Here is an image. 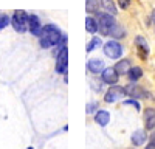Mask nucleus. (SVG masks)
Returning a JSON list of instances; mask_svg holds the SVG:
<instances>
[{
  "label": "nucleus",
  "instance_id": "f257e3e1",
  "mask_svg": "<svg viewBox=\"0 0 155 149\" xmlns=\"http://www.w3.org/2000/svg\"><path fill=\"white\" fill-rule=\"evenodd\" d=\"M61 41V31L56 25H47L42 28V34H41V45L44 48H50L56 44H59Z\"/></svg>",
  "mask_w": 155,
  "mask_h": 149
},
{
  "label": "nucleus",
  "instance_id": "f03ea898",
  "mask_svg": "<svg viewBox=\"0 0 155 149\" xmlns=\"http://www.w3.org/2000/svg\"><path fill=\"white\" fill-rule=\"evenodd\" d=\"M28 14L25 11H14V14H12V19H11V23H12V27H14L16 31L19 33H23V31H27V25H28Z\"/></svg>",
  "mask_w": 155,
  "mask_h": 149
},
{
  "label": "nucleus",
  "instance_id": "7ed1b4c3",
  "mask_svg": "<svg viewBox=\"0 0 155 149\" xmlns=\"http://www.w3.org/2000/svg\"><path fill=\"white\" fill-rule=\"evenodd\" d=\"M115 19H113V16H109V14H106V12H101V14H98V30L101 31V34H104V36H107V34H110V31H112V28L115 27Z\"/></svg>",
  "mask_w": 155,
  "mask_h": 149
},
{
  "label": "nucleus",
  "instance_id": "20e7f679",
  "mask_svg": "<svg viewBox=\"0 0 155 149\" xmlns=\"http://www.w3.org/2000/svg\"><path fill=\"white\" fill-rule=\"evenodd\" d=\"M67 65H68V50H67V47H62L58 51V58H56V71L65 73Z\"/></svg>",
  "mask_w": 155,
  "mask_h": 149
},
{
  "label": "nucleus",
  "instance_id": "39448f33",
  "mask_svg": "<svg viewBox=\"0 0 155 149\" xmlns=\"http://www.w3.org/2000/svg\"><path fill=\"white\" fill-rule=\"evenodd\" d=\"M104 53L106 56H109L110 59H118L121 58L123 55V47L118 44V42H115V41H110L104 45Z\"/></svg>",
  "mask_w": 155,
  "mask_h": 149
},
{
  "label": "nucleus",
  "instance_id": "423d86ee",
  "mask_svg": "<svg viewBox=\"0 0 155 149\" xmlns=\"http://www.w3.org/2000/svg\"><path fill=\"white\" fill-rule=\"evenodd\" d=\"M124 95H126V89L116 85V87H112V89H109V92L106 93L104 99H106V103H115L116 99H121Z\"/></svg>",
  "mask_w": 155,
  "mask_h": 149
},
{
  "label": "nucleus",
  "instance_id": "0eeeda50",
  "mask_svg": "<svg viewBox=\"0 0 155 149\" xmlns=\"http://www.w3.org/2000/svg\"><path fill=\"white\" fill-rule=\"evenodd\" d=\"M118 78H120V74L115 70V67H109V68L102 70V81L106 84H115L118 81Z\"/></svg>",
  "mask_w": 155,
  "mask_h": 149
},
{
  "label": "nucleus",
  "instance_id": "6e6552de",
  "mask_svg": "<svg viewBox=\"0 0 155 149\" xmlns=\"http://www.w3.org/2000/svg\"><path fill=\"white\" fill-rule=\"evenodd\" d=\"M28 28H30L31 34H34V36L42 34V27H41V22H39L37 16H30L28 17Z\"/></svg>",
  "mask_w": 155,
  "mask_h": 149
},
{
  "label": "nucleus",
  "instance_id": "1a4fd4ad",
  "mask_svg": "<svg viewBox=\"0 0 155 149\" xmlns=\"http://www.w3.org/2000/svg\"><path fill=\"white\" fill-rule=\"evenodd\" d=\"M126 93L134 96V98H144V96H147V92H144L140 85H135V84H129L126 87Z\"/></svg>",
  "mask_w": 155,
  "mask_h": 149
},
{
  "label": "nucleus",
  "instance_id": "9d476101",
  "mask_svg": "<svg viewBox=\"0 0 155 149\" xmlns=\"http://www.w3.org/2000/svg\"><path fill=\"white\" fill-rule=\"evenodd\" d=\"M144 124H146V129H153L155 127V109L149 107L144 110Z\"/></svg>",
  "mask_w": 155,
  "mask_h": 149
},
{
  "label": "nucleus",
  "instance_id": "9b49d317",
  "mask_svg": "<svg viewBox=\"0 0 155 149\" xmlns=\"http://www.w3.org/2000/svg\"><path fill=\"white\" fill-rule=\"evenodd\" d=\"M135 44H137V48H138V51H140V56L143 58V59H146L147 55H149V47H147L146 41H144L141 36H138L137 41H135Z\"/></svg>",
  "mask_w": 155,
  "mask_h": 149
},
{
  "label": "nucleus",
  "instance_id": "f8f14e48",
  "mask_svg": "<svg viewBox=\"0 0 155 149\" xmlns=\"http://www.w3.org/2000/svg\"><path fill=\"white\" fill-rule=\"evenodd\" d=\"M95 120H96V123L99 124V126H107L109 121H110V114L106 112V110H99V112H96Z\"/></svg>",
  "mask_w": 155,
  "mask_h": 149
},
{
  "label": "nucleus",
  "instance_id": "ddd939ff",
  "mask_svg": "<svg viewBox=\"0 0 155 149\" xmlns=\"http://www.w3.org/2000/svg\"><path fill=\"white\" fill-rule=\"evenodd\" d=\"M87 67L92 73H99V71H102V68H104V62H102L101 59H90Z\"/></svg>",
  "mask_w": 155,
  "mask_h": 149
},
{
  "label": "nucleus",
  "instance_id": "4468645a",
  "mask_svg": "<svg viewBox=\"0 0 155 149\" xmlns=\"http://www.w3.org/2000/svg\"><path fill=\"white\" fill-rule=\"evenodd\" d=\"M99 6L102 8V11L106 12V14H110V16H116V8L113 5L112 0H101Z\"/></svg>",
  "mask_w": 155,
  "mask_h": 149
},
{
  "label": "nucleus",
  "instance_id": "2eb2a0df",
  "mask_svg": "<svg viewBox=\"0 0 155 149\" xmlns=\"http://www.w3.org/2000/svg\"><path fill=\"white\" fill-rule=\"evenodd\" d=\"M146 132L144 131H135L134 134H132V143L135 144V146H141L144 141H146Z\"/></svg>",
  "mask_w": 155,
  "mask_h": 149
},
{
  "label": "nucleus",
  "instance_id": "dca6fc26",
  "mask_svg": "<svg viewBox=\"0 0 155 149\" xmlns=\"http://www.w3.org/2000/svg\"><path fill=\"white\" fill-rule=\"evenodd\" d=\"M115 70L118 71V74H124V73H127L129 70H130V62H129L127 59H123L115 65Z\"/></svg>",
  "mask_w": 155,
  "mask_h": 149
},
{
  "label": "nucleus",
  "instance_id": "f3484780",
  "mask_svg": "<svg viewBox=\"0 0 155 149\" xmlns=\"http://www.w3.org/2000/svg\"><path fill=\"white\" fill-rule=\"evenodd\" d=\"M85 28H87L88 33H96V30H98V22H96V19L87 17V19H85Z\"/></svg>",
  "mask_w": 155,
  "mask_h": 149
},
{
  "label": "nucleus",
  "instance_id": "a211bd4d",
  "mask_svg": "<svg viewBox=\"0 0 155 149\" xmlns=\"http://www.w3.org/2000/svg\"><path fill=\"white\" fill-rule=\"evenodd\" d=\"M141 76H143V70L140 67H134V68L129 70V79L130 81H138Z\"/></svg>",
  "mask_w": 155,
  "mask_h": 149
},
{
  "label": "nucleus",
  "instance_id": "6ab92c4d",
  "mask_svg": "<svg viewBox=\"0 0 155 149\" xmlns=\"http://www.w3.org/2000/svg\"><path fill=\"white\" fill-rule=\"evenodd\" d=\"M98 8H99V0H87V3H85L87 12H96Z\"/></svg>",
  "mask_w": 155,
  "mask_h": 149
},
{
  "label": "nucleus",
  "instance_id": "aec40b11",
  "mask_svg": "<svg viewBox=\"0 0 155 149\" xmlns=\"http://www.w3.org/2000/svg\"><path fill=\"white\" fill-rule=\"evenodd\" d=\"M99 45H101V39H99V37H93V39L90 41V44L87 45V51H92V50L98 48Z\"/></svg>",
  "mask_w": 155,
  "mask_h": 149
},
{
  "label": "nucleus",
  "instance_id": "412c9836",
  "mask_svg": "<svg viewBox=\"0 0 155 149\" xmlns=\"http://www.w3.org/2000/svg\"><path fill=\"white\" fill-rule=\"evenodd\" d=\"M110 36H113V37H121V36H124V30L120 27V25H115V27L112 28V31H110Z\"/></svg>",
  "mask_w": 155,
  "mask_h": 149
},
{
  "label": "nucleus",
  "instance_id": "4be33fe9",
  "mask_svg": "<svg viewBox=\"0 0 155 149\" xmlns=\"http://www.w3.org/2000/svg\"><path fill=\"white\" fill-rule=\"evenodd\" d=\"M8 23H9V17L8 16H0V30L5 28Z\"/></svg>",
  "mask_w": 155,
  "mask_h": 149
},
{
  "label": "nucleus",
  "instance_id": "5701e85b",
  "mask_svg": "<svg viewBox=\"0 0 155 149\" xmlns=\"http://www.w3.org/2000/svg\"><path fill=\"white\" fill-rule=\"evenodd\" d=\"M118 5L121 9H126L129 8V5H130V0H118Z\"/></svg>",
  "mask_w": 155,
  "mask_h": 149
},
{
  "label": "nucleus",
  "instance_id": "b1692460",
  "mask_svg": "<svg viewBox=\"0 0 155 149\" xmlns=\"http://www.w3.org/2000/svg\"><path fill=\"white\" fill-rule=\"evenodd\" d=\"M126 104H132V106H135L137 109H140V104H138L137 101H132V99H130V101H126Z\"/></svg>",
  "mask_w": 155,
  "mask_h": 149
},
{
  "label": "nucleus",
  "instance_id": "393cba45",
  "mask_svg": "<svg viewBox=\"0 0 155 149\" xmlns=\"http://www.w3.org/2000/svg\"><path fill=\"white\" fill-rule=\"evenodd\" d=\"M95 107H98V104H96V103H95V104H90V106L87 107V112H93V109H95Z\"/></svg>",
  "mask_w": 155,
  "mask_h": 149
},
{
  "label": "nucleus",
  "instance_id": "a878e982",
  "mask_svg": "<svg viewBox=\"0 0 155 149\" xmlns=\"http://www.w3.org/2000/svg\"><path fill=\"white\" fill-rule=\"evenodd\" d=\"M146 149H155V143H149V144L146 146Z\"/></svg>",
  "mask_w": 155,
  "mask_h": 149
},
{
  "label": "nucleus",
  "instance_id": "bb28decb",
  "mask_svg": "<svg viewBox=\"0 0 155 149\" xmlns=\"http://www.w3.org/2000/svg\"><path fill=\"white\" fill-rule=\"evenodd\" d=\"M152 20H153V23H155V9L152 11Z\"/></svg>",
  "mask_w": 155,
  "mask_h": 149
},
{
  "label": "nucleus",
  "instance_id": "cd10ccee",
  "mask_svg": "<svg viewBox=\"0 0 155 149\" xmlns=\"http://www.w3.org/2000/svg\"><path fill=\"white\" fill-rule=\"evenodd\" d=\"M28 149H33V147H28Z\"/></svg>",
  "mask_w": 155,
  "mask_h": 149
}]
</instances>
